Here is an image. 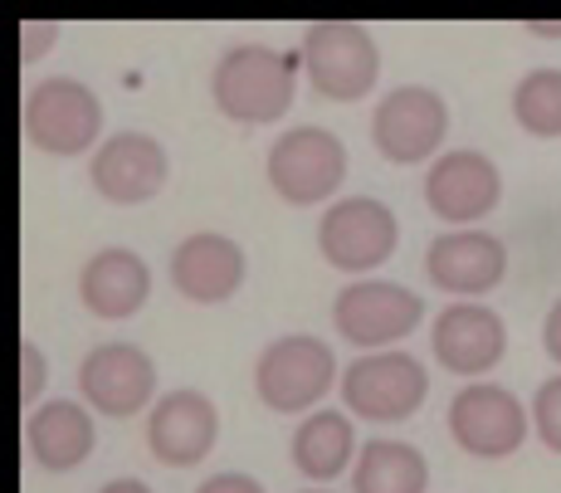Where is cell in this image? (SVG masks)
<instances>
[{
    "instance_id": "cell-1",
    "label": "cell",
    "mask_w": 561,
    "mask_h": 493,
    "mask_svg": "<svg viewBox=\"0 0 561 493\" xmlns=\"http://www.w3.org/2000/svg\"><path fill=\"white\" fill-rule=\"evenodd\" d=\"M298 69H304V59L284 55L274 45H230L215 59L210 99L240 127L284 123L298 93Z\"/></svg>"
},
{
    "instance_id": "cell-2",
    "label": "cell",
    "mask_w": 561,
    "mask_h": 493,
    "mask_svg": "<svg viewBox=\"0 0 561 493\" xmlns=\"http://www.w3.org/2000/svg\"><path fill=\"white\" fill-rule=\"evenodd\" d=\"M332 381H342L337 352L312 332L274 337L254 362V395L278 415H312L318 401H328Z\"/></svg>"
},
{
    "instance_id": "cell-3",
    "label": "cell",
    "mask_w": 561,
    "mask_h": 493,
    "mask_svg": "<svg viewBox=\"0 0 561 493\" xmlns=\"http://www.w3.org/2000/svg\"><path fill=\"white\" fill-rule=\"evenodd\" d=\"M264 171L284 206H294V210L328 206L342 191V181H347V147L328 127H288L268 147Z\"/></svg>"
},
{
    "instance_id": "cell-4",
    "label": "cell",
    "mask_w": 561,
    "mask_h": 493,
    "mask_svg": "<svg viewBox=\"0 0 561 493\" xmlns=\"http://www.w3.org/2000/svg\"><path fill=\"white\" fill-rule=\"evenodd\" d=\"M20 123H25V142L45 157H83L93 152L103 133V103L89 83L79 79H39L35 89L25 93V108H20Z\"/></svg>"
},
{
    "instance_id": "cell-5",
    "label": "cell",
    "mask_w": 561,
    "mask_h": 493,
    "mask_svg": "<svg viewBox=\"0 0 561 493\" xmlns=\"http://www.w3.org/2000/svg\"><path fill=\"white\" fill-rule=\"evenodd\" d=\"M449 137V103L425 83L386 89L371 108V147L391 167H425L439 162V147Z\"/></svg>"
},
{
    "instance_id": "cell-6",
    "label": "cell",
    "mask_w": 561,
    "mask_h": 493,
    "mask_svg": "<svg viewBox=\"0 0 561 493\" xmlns=\"http://www.w3.org/2000/svg\"><path fill=\"white\" fill-rule=\"evenodd\" d=\"M420 323H425V298L391 278H357L332 298V328L362 352H396V342H405Z\"/></svg>"
},
{
    "instance_id": "cell-7",
    "label": "cell",
    "mask_w": 561,
    "mask_h": 493,
    "mask_svg": "<svg viewBox=\"0 0 561 493\" xmlns=\"http://www.w3.org/2000/svg\"><path fill=\"white\" fill-rule=\"evenodd\" d=\"M298 59H304L312 93H322L332 103H362L381 79V49H376L371 30L352 25V20L308 25Z\"/></svg>"
},
{
    "instance_id": "cell-8",
    "label": "cell",
    "mask_w": 561,
    "mask_h": 493,
    "mask_svg": "<svg viewBox=\"0 0 561 493\" xmlns=\"http://www.w3.org/2000/svg\"><path fill=\"white\" fill-rule=\"evenodd\" d=\"M342 401L352 415L371 425H396L425 405L430 395V371L425 362H415L410 352H362L357 362H347L342 371Z\"/></svg>"
},
{
    "instance_id": "cell-9",
    "label": "cell",
    "mask_w": 561,
    "mask_h": 493,
    "mask_svg": "<svg viewBox=\"0 0 561 493\" xmlns=\"http://www.w3.org/2000/svg\"><path fill=\"white\" fill-rule=\"evenodd\" d=\"M401 244V220L386 200L376 196H347L332 200L318 220V250L337 274H371Z\"/></svg>"
},
{
    "instance_id": "cell-10",
    "label": "cell",
    "mask_w": 561,
    "mask_h": 493,
    "mask_svg": "<svg viewBox=\"0 0 561 493\" xmlns=\"http://www.w3.org/2000/svg\"><path fill=\"white\" fill-rule=\"evenodd\" d=\"M79 391L89 411L107 421H127L137 411H152L157 395V362L137 342H99L79 362Z\"/></svg>"
},
{
    "instance_id": "cell-11",
    "label": "cell",
    "mask_w": 561,
    "mask_h": 493,
    "mask_svg": "<svg viewBox=\"0 0 561 493\" xmlns=\"http://www.w3.org/2000/svg\"><path fill=\"white\" fill-rule=\"evenodd\" d=\"M449 439L473 459H508L527 445V405L508 386L469 381L449 401Z\"/></svg>"
},
{
    "instance_id": "cell-12",
    "label": "cell",
    "mask_w": 561,
    "mask_h": 493,
    "mask_svg": "<svg viewBox=\"0 0 561 493\" xmlns=\"http://www.w3.org/2000/svg\"><path fill=\"white\" fill-rule=\"evenodd\" d=\"M503 200V171L493 157L455 147L425 171V206L449 230H473L483 216H493Z\"/></svg>"
},
{
    "instance_id": "cell-13",
    "label": "cell",
    "mask_w": 561,
    "mask_h": 493,
    "mask_svg": "<svg viewBox=\"0 0 561 493\" xmlns=\"http://www.w3.org/2000/svg\"><path fill=\"white\" fill-rule=\"evenodd\" d=\"M425 274L455 303H479L508 274V244L489 230H445L425 250Z\"/></svg>"
},
{
    "instance_id": "cell-14",
    "label": "cell",
    "mask_w": 561,
    "mask_h": 493,
    "mask_svg": "<svg viewBox=\"0 0 561 493\" xmlns=\"http://www.w3.org/2000/svg\"><path fill=\"white\" fill-rule=\"evenodd\" d=\"M171 176V157L152 133H113L89 162V181L107 206H147Z\"/></svg>"
},
{
    "instance_id": "cell-15",
    "label": "cell",
    "mask_w": 561,
    "mask_h": 493,
    "mask_svg": "<svg viewBox=\"0 0 561 493\" xmlns=\"http://www.w3.org/2000/svg\"><path fill=\"white\" fill-rule=\"evenodd\" d=\"M220 439V411L205 391H167L147 411V449L167 469H196Z\"/></svg>"
},
{
    "instance_id": "cell-16",
    "label": "cell",
    "mask_w": 561,
    "mask_h": 493,
    "mask_svg": "<svg viewBox=\"0 0 561 493\" xmlns=\"http://www.w3.org/2000/svg\"><path fill=\"white\" fill-rule=\"evenodd\" d=\"M430 347L435 362L455 377H483L503 362L508 352V323L483 303H445V313L430 328Z\"/></svg>"
},
{
    "instance_id": "cell-17",
    "label": "cell",
    "mask_w": 561,
    "mask_h": 493,
    "mask_svg": "<svg viewBox=\"0 0 561 493\" xmlns=\"http://www.w3.org/2000/svg\"><path fill=\"white\" fill-rule=\"evenodd\" d=\"M244 274H250V264H244V250L230 234L196 230L171 250V288L186 303H225V298L240 294Z\"/></svg>"
},
{
    "instance_id": "cell-18",
    "label": "cell",
    "mask_w": 561,
    "mask_h": 493,
    "mask_svg": "<svg viewBox=\"0 0 561 493\" xmlns=\"http://www.w3.org/2000/svg\"><path fill=\"white\" fill-rule=\"evenodd\" d=\"M79 298L99 323H123V318L142 313L152 298V270L142 254L107 244V250L89 254L79 270Z\"/></svg>"
},
{
    "instance_id": "cell-19",
    "label": "cell",
    "mask_w": 561,
    "mask_h": 493,
    "mask_svg": "<svg viewBox=\"0 0 561 493\" xmlns=\"http://www.w3.org/2000/svg\"><path fill=\"white\" fill-rule=\"evenodd\" d=\"M93 445H99V431H93V411L83 401L54 395L25 415V449L45 474H73L93 455Z\"/></svg>"
},
{
    "instance_id": "cell-20",
    "label": "cell",
    "mask_w": 561,
    "mask_h": 493,
    "mask_svg": "<svg viewBox=\"0 0 561 493\" xmlns=\"http://www.w3.org/2000/svg\"><path fill=\"white\" fill-rule=\"evenodd\" d=\"M357 431H352V415L342 411H312L298 421L294 445H288V459L304 479H312V489H322L328 479L347 474L357 465Z\"/></svg>"
},
{
    "instance_id": "cell-21",
    "label": "cell",
    "mask_w": 561,
    "mask_h": 493,
    "mask_svg": "<svg viewBox=\"0 0 561 493\" xmlns=\"http://www.w3.org/2000/svg\"><path fill=\"white\" fill-rule=\"evenodd\" d=\"M430 465L405 439H366L352 465V493H425Z\"/></svg>"
},
{
    "instance_id": "cell-22",
    "label": "cell",
    "mask_w": 561,
    "mask_h": 493,
    "mask_svg": "<svg viewBox=\"0 0 561 493\" xmlns=\"http://www.w3.org/2000/svg\"><path fill=\"white\" fill-rule=\"evenodd\" d=\"M513 123L527 137H561V69H527L513 89Z\"/></svg>"
},
{
    "instance_id": "cell-23",
    "label": "cell",
    "mask_w": 561,
    "mask_h": 493,
    "mask_svg": "<svg viewBox=\"0 0 561 493\" xmlns=\"http://www.w3.org/2000/svg\"><path fill=\"white\" fill-rule=\"evenodd\" d=\"M533 431L552 455H561V377H547L533 395Z\"/></svg>"
},
{
    "instance_id": "cell-24",
    "label": "cell",
    "mask_w": 561,
    "mask_h": 493,
    "mask_svg": "<svg viewBox=\"0 0 561 493\" xmlns=\"http://www.w3.org/2000/svg\"><path fill=\"white\" fill-rule=\"evenodd\" d=\"M45 377H49L45 352L25 337V342H20V405H30V411H35V405L45 401Z\"/></svg>"
},
{
    "instance_id": "cell-25",
    "label": "cell",
    "mask_w": 561,
    "mask_h": 493,
    "mask_svg": "<svg viewBox=\"0 0 561 493\" xmlns=\"http://www.w3.org/2000/svg\"><path fill=\"white\" fill-rule=\"evenodd\" d=\"M59 45V25L54 20H20V64L45 59Z\"/></svg>"
},
{
    "instance_id": "cell-26",
    "label": "cell",
    "mask_w": 561,
    "mask_h": 493,
    "mask_svg": "<svg viewBox=\"0 0 561 493\" xmlns=\"http://www.w3.org/2000/svg\"><path fill=\"white\" fill-rule=\"evenodd\" d=\"M196 493H264V484L250 474H215V479H205Z\"/></svg>"
},
{
    "instance_id": "cell-27",
    "label": "cell",
    "mask_w": 561,
    "mask_h": 493,
    "mask_svg": "<svg viewBox=\"0 0 561 493\" xmlns=\"http://www.w3.org/2000/svg\"><path fill=\"white\" fill-rule=\"evenodd\" d=\"M542 347H547V357L561 367V298L552 308H547V323H542Z\"/></svg>"
},
{
    "instance_id": "cell-28",
    "label": "cell",
    "mask_w": 561,
    "mask_h": 493,
    "mask_svg": "<svg viewBox=\"0 0 561 493\" xmlns=\"http://www.w3.org/2000/svg\"><path fill=\"white\" fill-rule=\"evenodd\" d=\"M99 493H152L142 484V479H113V484H103Z\"/></svg>"
},
{
    "instance_id": "cell-29",
    "label": "cell",
    "mask_w": 561,
    "mask_h": 493,
    "mask_svg": "<svg viewBox=\"0 0 561 493\" xmlns=\"http://www.w3.org/2000/svg\"><path fill=\"white\" fill-rule=\"evenodd\" d=\"M527 35H547V39H561V25H527Z\"/></svg>"
},
{
    "instance_id": "cell-30",
    "label": "cell",
    "mask_w": 561,
    "mask_h": 493,
    "mask_svg": "<svg viewBox=\"0 0 561 493\" xmlns=\"http://www.w3.org/2000/svg\"><path fill=\"white\" fill-rule=\"evenodd\" d=\"M304 493H328V489H304Z\"/></svg>"
}]
</instances>
